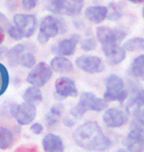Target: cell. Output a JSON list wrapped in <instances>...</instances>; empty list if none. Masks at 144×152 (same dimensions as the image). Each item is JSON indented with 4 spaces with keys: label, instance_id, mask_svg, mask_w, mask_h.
Returning a JSON list of instances; mask_svg holds the SVG:
<instances>
[{
    "label": "cell",
    "instance_id": "35",
    "mask_svg": "<svg viewBox=\"0 0 144 152\" xmlns=\"http://www.w3.org/2000/svg\"><path fill=\"white\" fill-rule=\"evenodd\" d=\"M0 26L1 27H5L6 29L10 26V23H9V20L7 19V17L5 16L2 12H0Z\"/></svg>",
    "mask_w": 144,
    "mask_h": 152
},
{
    "label": "cell",
    "instance_id": "26",
    "mask_svg": "<svg viewBox=\"0 0 144 152\" xmlns=\"http://www.w3.org/2000/svg\"><path fill=\"white\" fill-rule=\"evenodd\" d=\"M9 84V75L8 71L4 65L0 63V95L5 92Z\"/></svg>",
    "mask_w": 144,
    "mask_h": 152
},
{
    "label": "cell",
    "instance_id": "37",
    "mask_svg": "<svg viewBox=\"0 0 144 152\" xmlns=\"http://www.w3.org/2000/svg\"><path fill=\"white\" fill-rule=\"evenodd\" d=\"M4 39H5V33H4V30L1 26H0V45H2V42H4Z\"/></svg>",
    "mask_w": 144,
    "mask_h": 152
},
{
    "label": "cell",
    "instance_id": "31",
    "mask_svg": "<svg viewBox=\"0 0 144 152\" xmlns=\"http://www.w3.org/2000/svg\"><path fill=\"white\" fill-rule=\"evenodd\" d=\"M21 2L25 10H32L38 4V0H22Z\"/></svg>",
    "mask_w": 144,
    "mask_h": 152
},
{
    "label": "cell",
    "instance_id": "10",
    "mask_svg": "<svg viewBox=\"0 0 144 152\" xmlns=\"http://www.w3.org/2000/svg\"><path fill=\"white\" fill-rule=\"evenodd\" d=\"M75 63L80 69L90 74L101 73L105 70V64L99 56H82L76 59Z\"/></svg>",
    "mask_w": 144,
    "mask_h": 152
},
{
    "label": "cell",
    "instance_id": "22",
    "mask_svg": "<svg viewBox=\"0 0 144 152\" xmlns=\"http://www.w3.org/2000/svg\"><path fill=\"white\" fill-rule=\"evenodd\" d=\"M64 111V106L62 104L53 105L48 111V113L45 115V124L48 126H53L56 124L59 118L61 117Z\"/></svg>",
    "mask_w": 144,
    "mask_h": 152
},
{
    "label": "cell",
    "instance_id": "19",
    "mask_svg": "<svg viewBox=\"0 0 144 152\" xmlns=\"http://www.w3.org/2000/svg\"><path fill=\"white\" fill-rule=\"evenodd\" d=\"M23 100L24 102L30 103L33 105H39V103H42V94L41 92V90L39 89V87L36 86H31L28 87L25 90V92L23 94Z\"/></svg>",
    "mask_w": 144,
    "mask_h": 152
},
{
    "label": "cell",
    "instance_id": "12",
    "mask_svg": "<svg viewBox=\"0 0 144 152\" xmlns=\"http://www.w3.org/2000/svg\"><path fill=\"white\" fill-rule=\"evenodd\" d=\"M103 121L109 127H119L128 121V113L118 108L108 109L103 115Z\"/></svg>",
    "mask_w": 144,
    "mask_h": 152
},
{
    "label": "cell",
    "instance_id": "8",
    "mask_svg": "<svg viewBox=\"0 0 144 152\" xmlns=\"http://www.w3.org/2000/svg\"><path fill=\"white\" fill-rule=\"evenodd\" d=\"M53 76V69L45 62H39L33 67L27 76V82L36 87H42Z\"/></svg>",
    "mask_w": 144,
    "mask_h": 152
},
{
    "label": "cell",
    "instance_id": "9",
    "mask_svg": "<svg viewBox=\"0 0 144 152\" xmlns=\"http://www.w3.org/2000/svg\"><path fill=\"white\" fill-rule=\"evenodd\" d=\"M13 25L22 32L24 38H31L36 32L38 21L35 15L16 14L13 17Z\"/></svg>",
    "mask_w": 144,
    "mask_h": 152
},
{
    "label": "cell",
    "instance_id": "2",
    "mask_svg": "<svg viewBox=\"0 0 144 152\" xmlns=\"http://www.w3.org/2000/svg\"><path fill=\"white\" fill-rule=\"evenodd\" d=\"M107 102L104 99L98 98L91 92H83L78 104L71 109L70 114L76 118H81L87 111L102 112L107 108Z\"/></svg>",
    "mask_w": 144,
    "mask_h": 152
},
{
    "label": "cell",
    "instance_id": "13",
    "mask_svg": "<svg viewBox=\"0 0 144 152\" xmlns=\"http://www.w3.org/2000/svg\"><path fill=\"white\" fill-rule=\"evenodd\" d=\"M79 41H80V36L77 34H73L68 39H62L61 42L53 45L51 47V51L54 54H56V56H72L75 53L76 45H77Z\"/></svg>",
    "mask_w": 144,
    "mask_h": 152
},
{
    "label": "cell",
    "instance_id": "32",
    "mask_svg": "<svg viewBox=\"0 0 144 152\" xmlns=\"http://www.w3.org/2000/svg\"><path fill=\"white\" fill-rule=\"evenodd\" d=\"M134 115L137 118V121L144 126V109L142 107H138L134 111Z\"/></svg>",
    "mask_w": 144,
    "mask_h": 152
},
{
    "label": "cell",
    "instance_id": "38",
    "mask_svg": "<svg viewBox=\"0 0 144 152\" xmlns=\"http://www.w3.org/2000/svg\"><path fill=\"white\" fill-rule=\"evenodd\" d=\"M128 1L137 4V3H143V2H144V0H128Z\"/></svg>",
    "mask_w": 144,
    "mask_h": 152
},
{
    "label": "cell",
    "instance_id": "40",
    "mask_svg": "<svg viewBox=\"0 0 144 152\" xmlns=\"http://www.w3.org/2000/svg\"><path fill=\"white\" fill-rule=\"evenodd\" d=\"M142 77H143V79H144V75H143V76H142Z\"/></svg>",
    "mask_w": 144,
    "mask_h": 152
},
{
    "label": "cell",
    "instance_id": "33",
    "mask_svg": "<svg viewBox=\"0 0 144 152\" xmlns=\"http://www.w3.org/2000/svg\"><path fill=\"white\" fill-rule=\"evenodd\" d=\"M19 6V0H6V7L9 11H16Z\"/></svg>",
    "mask_w": 144,
    "mask_h": 152
},
{
    "label": "cell",
    "instance_id": "4",
    "mask_svg": "<svg viewBox=\"0 0 144 152\" xmlns=\"http://www.w3.org/2000/svg\"><path fill=\"white\" fill-rule=\"evenodd\" d=\"M44 4L54 14L76 16L83 8L84 0H44Z\"/></svg>",
    "mask_w": 144,
    "mask_h": 152
},
{
    "label": "cell",
    "instance_id": "5",
    "mask_svg": "<svg viewBox=\"0 0 144 152\" xmlns=\"http://www.w3.org/2000/svg\"><path fill=\"white\" fill-rule=\"evenodd\" d=\"M127 90L125 89L124 80L115 74L109 75L106 79V92L104 93V100L106 102H124L127 97Z\"/></svg>",
    "mask_w": 144,
    "mask_h": 152
},
{
    "label": "cell",
    "instance_id": "21",
    "mask_svg": "<svg viewBox=\"0 0 144 152\" xmlns=\"http://www.w3.org/2000/svg\"><path fill=\"white\" fill-rule=\"evenodd\" d=\"M105 56L108 58V62L112 65L119 64L121 61H124L125 56H126V53L124 47H118L116 45L114 48H112L109 53H107Z\"/></svg>",
    "mask_w": 144,
    "mask_h": 152
},
{
    "label": "cell",
    "instance_id": "16",
    "mask_svg": "<svg viewBox=\"0 0 144 152\" xmlns=\"http://www.w3.org/2000/svg\"><path fill=\"white\" fill-rule=\"evenodd\" d=\"M108 15V7L105 6H90L85 11V16L92 23H102Z\"/></svg>",
    "mask_w": 144,
    "mask_h": 152
},
{
    "label": "cell",
    "instance_id": "14",
    "mask_svg": "<svg viewBox=\"0 0 144 152\" xmlns=\"http://www.w3.org/2000/svg\"><path fill=\"white\" fill-rule=\"evenodd\" d=\"M56 92L60 98L77 97L78 90L75 82L68 77H60L56 81Z\"/></svg>",
    "mask_w": 144,
    "mask_h": 152
},
{
    "label": "cell",
    "instance_id": "17",
    "mask_svg": "<svg viewBox=\"0 0 144 152\" xmlns=\"http://www.w3.org/2000/svg\"><path fill=\"white\" fill-rule=\"evenodd\" d=\"M50 68L58 73H68V72H71L73 70V64L66 57L57 56L56 57L51 59Z\"/></svg>",
    "mask_w": 144,
    "mask_h": 152
},
{
    "label": "cell",
    "instance_id": "23",
    "mask_svg": "<svg viewBox=\"0 0 144 152\" xmlns=\"http://www.w3.org/2000/svg\"><path fill=\"white\" fill-rule=\"evenodd\" d=\"M130 72L134 77H142L144 75V54H140L133 59Z\"/></svg>",
    "mask_w": 144,
    "mask_h": 152
},
{
    "label": "cell",
    "instance_id": "11",
    "mask_svg": "<svg viewBox=\"0 0 144 152\" xmlns=\"http://www.w3.org/2000/svg\"><path fill=\"white\" fill-rule=\"evenodd\" d=\"M124 145L130 151L144 150V129L142 124H133L132 129L124 139Z\"/></svg>",
    "mask_w": 144,
    "mask_h": 152
},
{
    "label": "cell",
    "instance_id": "24",
    "mask_svg": "<svg viewBox=\"0 0 144 152\" xmlns=\"http://www.w3.org/2000/svg\"><path fill=\"white\" fill-rule=\"evenodd\" d=\"M124 48L128 51L144 50V39L143 38H133L128 39L124 45Z\"/></svg>",
    "mask_w": 144,
    "mask_h": 152
},
{
    "label": "cell",
    "instance_id": "7",
    "mask_svg": "<svg viewBox=\"0 0 144 152\" xmlns=\"http://www.w3.org/2000/svg\"><path fill=\"white\" fill-rule=\"evenodd\" d=\"M10 115L15 118L20 126L30 124L37 117L36 105L26 102L22 104H12L10 105Z\"/></svg>",
    "mask_w": 144,
    "mask_h": 152
},
{
    "label": "cell",
    "instance_id": "34",
    "mask_svg": "<svg viewBox=\"0 0 144 152\" xmlns=\"http://www.w3.org/2000/svg\"><path fill=\"white\" fill-rule=\"evenodd\" d=\"M31 130H32V132L35 133V134H41L42 132V130H44V127H42L41 124L35 123L31 126Z\"/></svg>",
    "mask_w": 144,
    "mask_h": 152
},
{
    "label": "cell",
    "instance_id": "20",
    "mask_svg": "<svg viewBox=\"0 0 144 152\" xmlns=\"http://www.w3.org/2000/svg\"><path fill=\"white\" fill-rule=\"evenodd\" d=\"M15 142L13 132L6 126H0V150L9 149Z\"/></svg>",
    "mask_w": 144,
    "mask_h": 152
},
{
    "label": "cell",
    "instance_id": "18",
    "mask_svg": "<svg viewBox=\"0 0 144 152\" xmlns=\"http://www.w3.org/2000/svg\"><path fill=\"white\" fill-rule=\"evenodd\" d=\"M26 47L22 44L14 45L10 50H7L6 51V57H7V62L11 67L19 65V60L22 53L25 51Z\"/></svg>",
    "mask_w": 144,
    "mask_h": 152
},
{
    "label": "cell",
    "instance_id": "6",
    "mask_svg": "<svg viewBox=\"0 0 144 152\" xmlns=\"http://www.w3.org/2000/svg\"><path fill=\"white\" fill-rule=\"evenodd\" d=\"M97 38L102 45L103 53H106L107 50L118 45V42L125 38V33L118 29L100 26L97 28Z\"/></svg>",
    "mask_w": 144,
    "mask_h": 152
},
{
    "label": "cell",
    "instance_id": "30",
    "mask_svg": "<svg viewBox=\"0 0 144 152\" xmlns=\"http://www.w3.org/2000/svg\"><path fill=\"white\" fill-rule=\"evenodd\" d=\"M96 41L93 39V38H87L82 41V44H81V48L82 50L89 51V50H93L96 48Z\"/></svg>",
    "mask_w": 144,
    "mask_h": 152
},
{
    "label": "cell",
    "instance_id": "27",
    "mask_svg": "<svg viewBox=\"0 0 144 152\" xmlns=\"http://www.w3.org/2000/svg\"><path fill=\"white\" fill-rule=\"evenodd\" d=\"M109 20L111 21H116L121 17V10L118 7V4L112 2L108 6V15H107Z\"/></svg>",
    "mask_w": 144,
    "mask_h": 152
},
{
    "label": "cell",
    "instance_id": "36",
    "mask_svg": "<svg viewBox=\"0 0 144 152\" xmlns=\"http://www.w3.org/2000/svg\"><path fill=\"white\" fill-rule=\"evenodd\" d=\"M63 123H64V124H65L66 126H68V127L74 126V124H75V121H73V120H71V118H64Z\"/></svg>",
    "mask_w": 144,
    "mask_h": 152
},
{
    "label": "cell",
    "instance_id": "3",
    "mask_svg": "<svg viewBox=\"0 0 144 152\" xmlns=\"http://www.w3.org/2000/svg\"><path fill=\"white\" fill-rule=\"evenodd\" d=\"M67 30L66 24L63 22V20L58 19L53 16H45L42 20L41 25H39L38 41L42 45L47 44L48 39L54 38L61 33H65Z\"/></svg>",
    "mask_w": 144,
    "mask_h": 152
},
{
    "label": "cell",
    "instance_id": "15",
    "mask_svg": "<svg viewBox=\"0 0 144 152\" xmlns=\"http://www.w3.org/2000/svg\"><path fill=\"white\" fill-rule=\"evenodd\" d=\"M42 147L47 152H62L64 151L63 141L59 136L53 133H48L42 139Z\"/></svg>",
    "mask_w": 144,
    "mask_h": 152
},
{
    "label": "cell",
    "instance_id": "28",
    "mask_svg": "<svg viewBox=\"0 0 144 152\" xmlns=\"http://www.w3.org/2000/svg\"><path fill=\"white\" fill-rule=\"evenodd\" d=\"M8 35L14 41H21L22 39H24V35L22 34V32L17 28L15 25H10L7 28Z\"/></svg>",
    "mask_w": 144,
    "mask_h": 152
},
{
    "label": "cell",
    "instance_id": "1",
    "mask_svg": "<svg viewBox=\"0 0 144 152\" xmlns=\"http://www.w3.org/2000/svg\"><path fill=\"white\" fill-rule=\"evenodd\" d=\"M73 139L79 147L86 150L105 151L112 146V141L96 121H87L78 126L73 133Z\"/></svg>",
    "mask_w": 144,
    "mask_h": 152
},
{
    "label": "cell",
    "instance_id": "25",
    "mask_svg": "<svg viewBox=\"0 0 144 152\" xmlns=\"http://www.w3.org/2000/svg\"><path fill=\"white\" fill-rule=\"evenodd\" d=\"M19 64L25 68H33L36 65V57L34 53L31 51H27V53L24 51L20 57Z\"/></svg>",
    "mask_w": 144,
    "mask_h": 152
},
{
    "label": "cell",
    "instance_id": "29",
    "mask_svg": "<svg viewBox=\"0 0 144 152\" xmlns=\"http://www.w3.org/2000/svg\"><path fill=\"white\" fill-rule=\"evenodd\" d=\"M129 105H135L137 107H144V90L139 89L132 97Z\"/></svg>",
    "mask_w": 144,
    "mask_h": 152
},
{
    "label": "cell",
    "instance_id": "39",
    "mask_svg": "<svg viewBox=\"0 0 144 152\" xmlns=\"http://www.w3.org/2000/svg\"><path fill=\"white\" fill-rule=\"evenodd\" d=\"M143 18H144V7H143Z\"/></svg>",
    "mask_w": 144,
    "mask_h": 152
}]
</instances>
